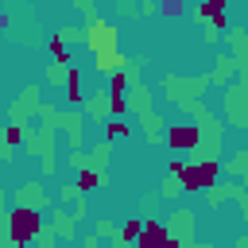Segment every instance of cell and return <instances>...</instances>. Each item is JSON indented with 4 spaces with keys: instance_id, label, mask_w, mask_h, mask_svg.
Returning a JSON list of instances; mask_svg holds the SVG:
<instances>
[{
    "instance_id": "obj_1",
    "label": "cell",
    "mask_w": 248,
    "mask_h": 248,
    "mask_svg": "<svg viewBox=\"0 0 248 248\" xmlns=\"http://www.w3.org/2000/svg\"><path fill=\"white\" fill-rule=\"evenodd\" d=\"M4 229H8V240H16V244H31V240H43L46 221H43V209L12 205L8 217H4Z\"/></svg>"
},
{
    "instance_id": "obj_2",
    "label": "cell",
    "mask_w": 248,
    "mask_h": 248,
    "mask_svg": "<svg viewBox=\"0 0 248 248\" xmlns=\"http://www.w3.org/2000/svg\"><path fill=\"white\" fill-rule=\"evenodd\" d=\"M217 174H221L217 159H194V163L182 167L178 178H182L186 190H213V186H217Z\"/></svg>"
},
{
    "instance_id": "obj_3",
    "label": "cell",
    "mask_w": 248,
    "mask_h": 248,
    "mask_svg": "<svg viewBox=\"0 0 248 248\" xmlns=\"http://www.w3.org/2000/svg\"><path fill=\"white\" fill-rule=\"evenodd\" d=\"M167 147H170L174 155H182V151H198V147H202V124H190V120H182V124H167Z\"/></svg>"
},
{
    "instance_id": "obj_4",
    "label": "cell",
    "mask_w": 248,
    "mask_h": 248,
    "mask_svg": "<svg viewBox=\"0 0 248 248\" xmlns=\"http://www.w3.org/2000/svg\"><path fill=\"white\" fill-rule=\"evenodd\" d=\"M85 43H89V50H93V54L116 50V27H112V23L93 19V23H89V31H85Z\"/></svg>"
},
{
    "instance_id": "obj_5",
    "label": "cell",
    "mask_w": 248,
    "mask_h": 248,
    "mask_svg": "<svg viewBox=\"0 0 248 248\" xmlns=\"http://www.w3.org/2000/svg\"><path fill=\"white\" fill-rule=\"evenodd\" d=\"M167 240H170V225L147 217V221H143V232H140V240H136L132 248H167Z\"/></svg>"
},
{
    "instance_id": "obj_6",
    "label": "cell",
    "mask_w": 248,
    "mask_h": 248,
    "mask_svg": "<svg viewBox=\"0 0 248 248\" xmlns=\"http://www.w3.org/2000/svg\"><path fill=\"white\" fill-rule=\"evenodd\" d=\"M85 101H89V97L81 93V70L70 66V74H66V105H70V108H81Z\"/></svg>"
},
{
    "instance_id": "obj_7",
    "label": "cell",
    "mask_w": 248,
    "mask_h": 248,
    "mask_svg": "<svg viewBox=\"0 0 248 248\" xmlns=\"http://www.w3.org/2000/svg\"><path fill=\"white\" fill-rule=\"evenodd\" d=\"M35 108H39V85H27V89H23V97L12 105V120H16V124H23V116H27V112H35Z\"/></svg>"
},
{
    "instance_id": "obj_8",
    "label": "cell",
    "mask_w": 248,
    "mask_h": 248,
    "mask_svg": "<svg viewBox=\"0 0 248 248\" xmlns=\"http://www.w3.org/2000/svg\"><path fill=\"white\" fill-rule=\"evenodd\" d=\"M16 205H31V209H43V205H46V194H43V186H39V182H23V186L16 190Z\"/></svg>"
},
{
    "instance_id": "obj_9",
    "label": "cell",
    "mask_w": 248,
    "mask_h": 248,
    "mask_svg": "<svg viewBox=\"0 0 248 248\" xmlns=\"http://www.w3.org/2000/svg\"><path fill=\"white\" fill-rule=\"evenodd\" d=\"M225 8H229V0H202V4L194 8V19H202V23H213L217 16H225Z\"/></svg>"
},
{
    "instance_id": "obj_10",
    "label": "cell",
    "mask_w": 248,
    "mask_h": 248,
    "mask_svg": "<svg viewBox=\"0 0 248 248\" xmlns=\"http://www.w3.org/2000/svg\"><path fill=\"white\" fill-rule=\"evenodd\" d=\"M167 120L159 116V112H143V136H147V143H155V140H167V128H163Z\"/></svg>"
},
{
    "instance_id": "obj_11",
    "label": "cell",
    "mask_w": 248,
    "mask_h": 248,
    "mask_svg": "<svg viewBox=\"0 0 248 248\" xmlns=\"http://www.w3.org/2000/svg\"><path fill=\"white\" fill-rule=\"evenodd\" d=\"M74 221H78V217H74V213H66V209L58 205V209H54V225H50V229H54L62 240H74Z\"/></svg>"
},
{
    "instance_id": "obj_12",
    "label": "cell",
    "mask_w": 248,
    "mask_h": 248,
    "mask_svg": "<svg viewBox=\"0 0 248 248\" xmlns=\"http://www.w3.org/2000/svg\"><path fill=\"white\" fill-rule=\"evenodd\" d=\"M46 46H50V58H54V62H62V66H70V62H74V50H70V43H66L62 35H50V43H46Z\"/></svg>"
},
{
    "instance_id": "obj_13",
    "label": "cell",
    "mask_w": 248,
    "mask_h": 248,
    "mask_svg": "<svg viewBox=\"0 0 248 248\" xmlns=\"http://www.w3.org/2000/svg\"><path fill=\"white\" fill-rule=\"evenodd\" d=\"M74 182H78L81 194H89V190L101 186V170H97V167H78V178H74Z\"/></svg>"
},
{
    "instance_id": "obj_14",
    "label": "cell",
    "mask_w": 248,
    "mask_h": 248,
    "mask_svg": "<svg viewBox=\"0 0 248 248\" xmlns=\"http://www.w3.org/2000/svg\"><path fill=\"white\" fill-rule=\"evenodd\" d=\"M93 70H101V74H112V70H124V54H116V50H105V54H97V62H93Z\"/></svg>"
},
{
    "instance_id": "obj_15",
    "label": "cell",
    "mask_w": 248,
    "mask_h": 248,
    "mask_svg": "<svg viewBox=\"0 0 248 248\" xmlns=\"http://www.w3.org/2000/svg\"><path fill=\"white\" fill-rule=\"evenodd\" d=\"M58 124L66 128V136H70V143L78 147V143H81V116H78V112H62V120H58Z\"/></svg>"
},
{
    "instance_id": "obj_16",
    "label": "cell",
    "mask_w": 248,
    "mask_h": 248,
    "mask_svg": "<svg viewBox=\"0 0 248 248\" xmlns=\"http://www.w3.org/2000/svg\"><path fill=\"white\" fill-rule=\"evenodd\" d=\"M140 232H143V217H128V221L116 229V236H120V240H128V244H136V240H140Z\"/></svg>"
},
{
    "instance_id": "obj_17",
    "label": "cell",
    "mask_w": 248,
    "mask_h": 248,
    "mask_svg": "<svg viewBox=\"0 0 248 248\" xmlns=\"http://www.w3.org/2000/svg\"><path fill=\"white\" fill-rule=\"evenodd\" d=\"M128 132H132V124L124 116H108V124H105V136L108 140H128Z\"/></svg>"
},
{
    "instance_id": "obj_18",
    "label": "cell",
    "mask_w": 248,
    "mask_h": 248,
    "mask_svg": "<svg viewBox=\"0 0 248 248\" xmlns=\"http://www.w3.org/2000/svg\"><path fill=\"white\" fill-rule=\"evenodd\" d=\"M108 116H128V108H132V101H128V93H108Z\"/></svg>"
},
{
    "instance_id": "obj_19",
    "label": "cell",
    "mask_w": 248,
    "mask_h": 248,
    "mask_svg": "<svg viewBox=\"0 0 248 248\" xmlns=\"http://www.w3.org/2000/svg\"><path fill=\"white\" fill-rule=\"evenodd\" d=\"M85 112H89V116H105V112H112V108H108V101H105V97L93 89V97L85 101Z\"/></svg>"
},
{
    "instance_id": "obj_20",
    "label": "cell",
    "mask_w": 248,
    "mask_h": 248,
    "mask_svg": "<svg viewBox=\"0 0 248 248\" xmlns=\"http://www.w3.org/2000/svg\"><path fill=\"white\" fill-rule=\"evenodd\" d=\"M232 66H236L232 58H221V66H217V70L209 74V81H217V85H225V81H229V74H232Z\"/></svg>"
},
{
    "instance_id": "obj_21",
    "label": "cell",
    "mask_w": 248,
    "mask_h": 248,
    "mask_svg": "<svg viewBox=\"0 0 248 248\" xmlns=\"http://www.w3.org/2000/svg\"><path fill=\"white\" fill-rule=\"evenodd\" d=\"M128 89V70H112L108 74V93H124Z\"/></svg>"
},
{
    "instance_id": "obj_22",
    "label": "cell",
    "mask_w": 248,
    "mask_h": 248,
    "mask_svg": "<svg viewBox=\"0 0 248 248\" xmlns=\"http://www.w3.org/2000/svg\"><path fill=\"white\" fill-rule=\"evenodd\" d=\"M159 12H163L167 19H178V16L186 12V0H163V4H159Z\"/></svg>"
},
{
    "instance_id": "obj_23",
    "label": "cell",
    "mask_w": 248,
    "mask_h": 248,
    "mask_svg": "<svg viewBox=\"0 0 248 248\" xmlns=\"http://www.w3.org/2000/svg\"><path fill=\"white\" fill-rule=\"evenodd\" d=\"M178 190H186L182 178H178V174H167V182H163V198H178Z\"/></svg>"
},
{
    "instance_id": "obj_24",
    "label": "cell",
    "mask_w": 248,
    "mask_h": 248,
    "mask_svg": "<svg viewBox=\"0 0 248 248\" xmlns=\"http://www.w3.org/2000/svg\"><path fill=\"white\" fill-rule=\"evenodd\" d=\"M108 143H112V140H108ZM108 143H101V147H93V159H89V167H97V170H101V167L108 163Z\"/></svg>"
},
{
    "instance_id": "obj_25",
    "label": "cell",
    "mask_w": 248,
    "mask_h": 248,
    "mask_svg": "<svg viewBox=\"0 0 248 248\" xmlns=\"http://www.w3.org/2000/svg\"><path fill=\"white\" fill-rule=\"evenodd\" d=\"M229 170H232V174H248V151H240V155L229 163Z\"/></svg>"
},
{
    "instance_id": "obj_26",
    "label": "cell",
    "mask_w": 248,
    "mask_h": 248,
    "mask_svg": "<svg viewBox=\"0 0 248 248\" xmlns=\"http://www.w3.org/2000/svg\"><path fill=\"white\" fill-rule=\"evenodd\" d=\"M58 35H62V39H66V43H78V39H81V31H78V27H62V31H58Z\"/></svg>"
},
{
    "instance_id": "obj_27",
    "label": "cell",
    "mask_w": 248,
    "mask_h": 248,
    "mask_svg": "<svg viewBox=\"0 0 248 248\" xmlns=\"http://www.w3.org/2000/svg\"><path fill=\"white\" fill-rule=\"evenodd\" d=\"M140 12H143V16H155V0H143V4H140Z\"/></svg>"
},
{
    "instance_id": "obj_28",
    "label": "cell",
    "mask_w": 248,
    "mask_h": 248,
    "mask_svg": "<svg viewBox=\"0 0 248 248\" xmlns=\"http://www.w3.org/2000/svg\"><path fill=\"white\" fill-rule=\"evenodd\" d=\"M81 248H101V240H97V236H85V240H81Z\"/></svg>"
},
{
    "instance_id": "obj_29",
    "label": "cell",
    "mask_w": 248,
    "mask_h": 248,
    "mask_svg": "<svg viewBox=\"0 0 248 248\" xmlns=\"http://www.w3.org/2000/svg\"><path fill=\"white\" fill-rule=\"evenodd\" d=\"M19 248H27V244H19Z\"/></svg>"
}]
</instances>
